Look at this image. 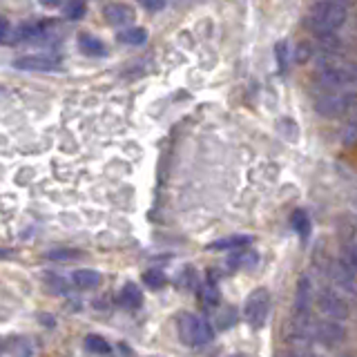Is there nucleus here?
<instances>
[{"instance_id":"nucleus-1","label":"nucleus","mask_w":357,"mask_h":357,"mask_svg":"<svg viewBox=\"0 0 357 357\" xmlns=\"http://www.w3.org/2000/svg\"><path fill=\"white\" fill-rule=\"evenodd\" d=\"M346 20V7L340 0H319L310 9V27L317 33H333Z\"/></svg>"},{"instance_id":"nucleus-2","label":"nucleus","mask_w":357,"mask_h":357,"mask_svg":"<svg viewBox=\"0 0 357 357\" xmlns=\"http://www.w3.org/2000/svg\"><path fill=\"white\" fill-rule=\"evenodd\" d=\"M178 337L185 346H204L212 340V328L210 324H206V319L185 312L178 319Z\"/></svg>"},{"instance_id":"nucleus-3","label":"nucleus","mask_w":357,"mask_h":357,"mask_svg":"<svg viewBox=\"0 0 357 357\" xmlns=\"http://www.w3.org/2000/svg\"><path fill=\"white\" fill-rule=\"evenodd\" d=\"M268 312H271V293L266 288H257L248 295L243 306V315L245 321L250 324L252 328H264V324L268 319Z\"/></svg>"},{"instance_id":"nucleus-4","label":"nucleus","mask_w":357,"mask_h":357,"mask_svg":"<svg viewBox=\"0 0 357 357\" xmlns=\"http://www.w3.org/2000/svg\"><path fill=\"white\" fill-rule=\"evenodd\" d=\"M353 105V94L349 92H331V94H324L317 98L315 109L319 112L321 116H340L344 114L346 109Z\"/></svg>"},{"instance_id":"nucleus-5","label":"nucleus","mask_w":357,"mask_h":357,"mask_svg":"<svg viewBox=\"0 0 357 357\" xmlns=\"http://www.w3.org/2000/svg\"><path fill=\"white\" fill-rule=\"evenodd\" d=\"M317 306L324 315L331 317V319H346L349 317V306H346V301L337 293H333V290H321V293L317 295Z\"/></svg>"},{"instance_id":"nucleus-6","label":"nucleus","mask_w":357,"mask_h":357,"mask_svg":"<svg viewBox=\"0 0 357 357\" xmlns=\"http://www.w3.org/2000/svg\"><path fill=\"white\" fill-rule=\"evenodd\" d=\"M61 61L52 59V56H43V54H29V56H20L14 61V67L25 72H54L59 70Z\"/></svg>"},{"instance_id":"nucleus-7","label":"nucleus","mask_w":357,"mask_h":357,"mask_svg":"<svg viewBox=\"0 0 357 357\" xmlns=\"http://www.w3.org/2000/svg\"><path fill=\"white\" fill-rule=\"evenodd\" d=\"M317 81L326 89H344L353 83V72H349L346 67H324L317 72Z\"/></svg>"},{"instance_id":"nucleus-8","label":"nucleus","mask_w":357,"mask_h":357,"mask_svg":"<svg viewBox=\"0 0 357 357\" xmlns=\"http://www.w3.org/2000/svg\"><path fill=\"white\" fill-rule=\"evenodd\" d=\"M105 20L109 25H128V22L134 20V9L130 5H123V3H114V5H107L105 7Z\"/></svg>"},{"instance_id":"nucleus-9","label":"nucleus","mask_w":357,"mask_h":357,"mask_svg":"<svg viewBox=\"0 0 357 357\" xmlns=\"http://www.w3.org/2000/svg\"><path fill=\"white\" fill-rule=\"evenodd\" d=\"M331 277L335 279V284H337L342 290H346V293H355V271L346 266L344 261L333 266Z\"/></svg>"},{"instance_id":"nucleus-10","label":"nucleus","mask_w":357,"mask_h":357,"mask_svg":"<svg viewBox=\"0 0 357 357\" xmlns=\"http://www.w3.org/2000/svg\"><path fill=\"white\" fill-rule=\"evenodd\" d=\"M72 282H74L76 288H81V290L96 288L100 284V273L92 271V268H81V271H76L72 275Z\"/></svg>"},{"instance_id":"nucleus-11","label":"nucleus","mask_w":357,"mask_h":357,"mask_svg":"<svg viewBox=\"0 0 357 357\" xmlns=\"http://www.w3.org/2000/svg\"><path fill=\"white\" fill-rule=\"evenodd\" d=\"M78 50H81L85 56H105L107 54L103 40H98L96 36H92V33H81V36H78Z\"/></svg>"},{"instance_id":"nucleus-12","label":"nucleus","mask_w":357,"mask_h":357,"mask_svg":"<svg viewBox=\"0 0 357 357\" xmlns=\"http://www.w3.org/2000/svg\"><path fill=\"white\" fill-rule=\"evenodd\" d=\"M121 304L123 306H128V308H139L143 304V293H141V288L137 284H132L128 282L126 286H123L121 290Z\"/></svg>"},{"instance_id":"nucleus-13","label":"nucleus","mask_w":357,"mask_h":357,"mask_svg":"<svg viewBox=\"0 0 357 357\" xmlns=\"http://www.w3.org/2000/svg\"><path fill=\"white\" fill-rule=\"evenodd\" d=\"M315 335L324 342H340L344 337V328L337 326L335 321H326V324H317Z\"/></svg>"},{"instance_id":"nucleus-14","label":"nucleus","mask_w":357,"mask_h":357,"mask_svg":"<svg viewBox=\"0 0 357 357\" xmlns=\"http://www.w3.org/2000/svg\"><path fill=\"white\" fill-rule=\"evenodd\" d=\"M145 40H148V31L143 27H128L119 31V43L123 45H143Z\"/></svg>"},{"instance_id":"nucleus-15","label":"nucleus","mask_w":357,"mask_h":357,"mask_svg":"<svg viewBox=\"0 0 357 357\" xmlns=\"http://www.w3.org/2000/svg\"><path fill=\"white\" fill-rule=\"evenodd\" d=\"M252 237H248V234H234V237H228V239H219L215 243H210L208 248L210 250H226V248H239V245H245L250 243Z\"/></svg>"},{"instance_id":"nucleus-16","label":"nucleus","mask_w":357,"mask_h":357,"mask_svg":"<svg viewBox=\"0 0 357 357\" xmlns=\"http://www.w3.org/2000/svg\"><path fill=\"white\" fill-rule=\"evenodd\" d=\"M290 223H293V228L297 230L299 237H308L310 234V217L306 210H295L293 217H290Z\"/></svg>"},{"instance_id":"nucleus-17","label":"nucleus","mask_w":357,"mask_h":357,"mask_svg":"<svg viewBox=\"0 0 357 357\" xmlns=\"http://www.w3.org/2000/svg\"><path fill=\"white\" fill-rule=\"evenodd\" d=\"M87 11V5L85 0H67L65 7H63V14L67 20H81Z\"/></svg>"},{"instance_id":"nucleus-18","label":"nucleus","mask_w":357,"mask_h":357,"mask_svg":"<svg viewBox=\"0 0 357 357\" xmlns=\"http://www.w3.org/2000/svg\"><path fill=\"white\" fill-rule=\"evenodd\" d=\"M143 282H145V286H148V288L159 290V288L165 286V275H163V271H156V268H152V271L143 273Z\"/></svg>"},{"instance_id":"nucleus-19","label":"nucleus","mask_w":357,"mask_h":357,"mask_svg":"<svg viewBox=\"0 0 357 357\" xmlns=\"http://www.w3.org/2000/svg\"><path fill=\"white\" fill-rule=\"evenodd\" d=\"M85 346H87V351H92V353H100V355L109 353V344L100 337V335H87Z\"/></svg>"},{"instance_id":"nucleus-20","label":"nucleus","mask_w":357,"mask_h":357,"mask_svg":"<svg viewBox=\"0 0 357 357\" xmlns=\"http://www.w3.org/2000/svg\"><path fill=\"white\" fill-rule=\"evenodd\" d=\"M257 261V255L255 252H237V255H232L228 264L232 268H248V266H255Z\"/></svg>"},{"instance_id":"nucleus-21","label":"nucleus","mask_w":357,"mask_h":357,"mask_svg":"<svg viewBox=\"0 0 357 357\" xmlns=\"http://www.w3.org/2000/svg\"><path fill=\"white\" fill-rule=\"evenodd\" d=\"M201 297H204L206 301V306L212 308V306H217L219 304V290L215 286H206L204 290H201Z\"/></svg>"},{"instance_id":"nucleus-22","label":"nucleus","mask_w":357,"mask_h":357,"mask_svg":"<svg viewBox=\"0 0 357 357\" xmlns=\"http://www.w3.org/2000/svg\"><path fill=\"white\" fill-rule=\"evenodd\" d=\"M50 259H56V261H63V259H74V257H78L76 250H52L47 252Z\"/></svg>"},{"instance_id":"nucleus-23","label":"nucleus","mask_w":357,"mask_h":357,"mask_svg":"<svg viewBox=\"0 0 357 357\" xmlns=\"http://www.w3.org/2000/svg\"><path fill=\"white\" fill-rule=\"evenodd\" d=\"M139 3L145 7V9H150V11H159L165 7V0H139Z\"/></svg>"},{"instance_id":"nucleus-24","label":"nucleus","mask_w":357,"mask_h":357,"mask_svg":"<svg viewBox=\"0 0 357 357\" xmlns=\"http://www.w3.org/2000/svg\"><path fill=\"white\" fill-rule=\"evenodd\" d=\"M277 59H279V65H282V70H286V65H288V59H286V43H279L277 45Z\"/></svg>"},{"instance_id":"nucleus-25","label":"nucleus","mask_w":357,"mask_h":357,"mask_svg":"<svg viewBox=\"0 0 357 357\" xmlns=\"http://www.w3.org/2000/svg\"><path fill=\"white\" fill-rule=\"evenodd\" d=\"M9 33H11V25H9V20L0 16V40H7V38H9Z\"/></svg>"},{"instance_id":"nucleus-26","label":"nucleus","mask_w":357,"mask_h":357,"mask_svg":"<svg viewBox=\"0 0 357 357\" xmlns=\"http://www.w3.org/2000/svg\"><path fill=\"white\" fill-rule=\"evenodd\" d=\"M40 3L45 7H56V5H61V0H40Z\"/></svg>"},{"instance_id":"nucleus-27","label":"nucleus","mask_w":357,"mask_h":357,"mask_svg":"<svg viewBox=\"0 0 357 357\" xmlns=\"http://www.w3.org/2000/svg\"><path fill=\"white\" fill-rule=\"evenodd\" d=\"M0 257H7V250H0Z\"/></svg>"},{"instance_id":"nucleus-28","label":"nucleus","mask_w":357,"mask_h":357,"mask_svg":"<svg viewBox=\"0 0 357 357\" xmlns=\"http://www.w3.org/2000/svg\"><path fill=\"white\" fill-rule=\"evenodd\" d=\"M288 357H297V355H288Z\"/></svg>"},{"instance_id":"nucleus-29","label":"nucleus","mask_w":357,"mask_h":357,"mask_svg":"<svg viewBox=\"0 0 357 357\" xmlns=\"http://www.w3.org/2000/svg\"><path fill=\"white\" fill-rule=\"evenodd\" d=\"M232 357H241V355H232Z\"/></svg>"}]
</instances>
